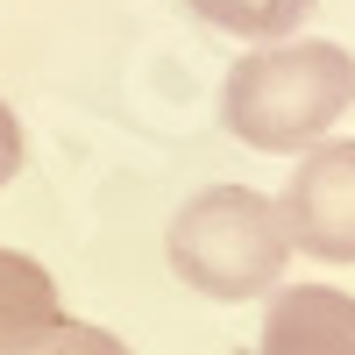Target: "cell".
Wrapping results in <instances>:
<instances>
[{"label": "cell", "mask_w": 355, "mask_h": 355, "mask_svg": "<svg viewBox=\"0 0 355 355\" xmlns=\"http://www.w3.org/2000/svg\"><path fill=\"white\" fill-rule=\"evenodd\" d=\"M355 107V50L341 43H277L234 57V71L220 85V121L227 135H242L249 150H313L341 114Z\"/></svg>", "instance_id": "cell-1"}, {"label": "cell", "mask_w": 355, "mask_h": 355, "mask_svg": "<svg viewBox=\"0 0 355 355\" xmlns=\"http://www.w3.org/2000/svg\"><path fill=\"white\" fill-rule=\"evenodd\" d=\"M15 355H135L121 334H107V327H85V320H57L50 334H36L28 348H15Z\"/></svg>", "instance_id": "cell-7"}, {"label": "cell", "mask_w": 355, "mask_h": 355, "mask_svg": "<svg viewBox=\"0 0 355 355\" xmlns=\"http://www.w3.org/2000/svg\"><path fill=\"white\" fill-rule=\"evenodd\" d=\"M284 242L320 263H355V142H313L277 199Z\"/></svg>", "instance_id": "cell-3"}, {"label": "cell", "mask_w": 355, "mask_h": 355, "mask_svg": "<svg viewBox=\"0 0 355 355\" xmlns=\"http://www.w3.org/2000/svg\"><path fill=\"white\" fill-rule=\"evenodd\" d=\"M21 171V121H15V107H0V185Z\"/></svg>", "instance_id": "cell-8"}, {"label": "cell", "mask_w": 355, "mask_h": 355, "mask_svg": "<svg viewBox=\"0 0 355 355\" xmlns=\"http://www.w3.org/2000/svg\"><path fill=\"white\" fill-rule=\"evenodd\" d=\"M284 263H291V242H284L277 199L249 185H206L171 220V270L206 299H227V306L263 299V291H277Z\"/></svg>", "instance_id": "cell-2"}, {"label": "cell", "mask_w": 355, "mask_h": 355, "mask_svg": "<svg viewBox=\"0 0 355 355\" xmlns=\"http://www.w3.org/2000/svg\"><path fill=\"white\" fill-rule=\"evenodd\" d=\"M64 320V299H57V277L43 270L36 256L0 249V355L28 348L36 334H50Z\"/></svg>", "instance_id": "cell-5"}, {"label": "cell", "mask_w": 355, "mask_h": 355, "mask_svg": "<svg viewBox=\"0 0 355 355\" xmlns=\"http://www.w3.org/2000/svg\"><path fill=\"white\" fill-rule=\"evenodd\" d=\"M256 355H355V299L334 284H291L263 313Z\"/></svg>", "instance_id": "cell-4"}, {"label": "cell", "mask_w": 355, "mask_h": 355, "mask_svg": "<svg viewBox=\"0 0 355 355\" xmlns=\"http://www.w3.org/2000/svg\"><path fill=\"white\" fill-rule=\"evenodd\" d=\"M185 8L206 21V28H220V36H249V43H277L291 36L320 0H185Z\"/></svg>", "instance_id": "cell-6"}]
</instances>
